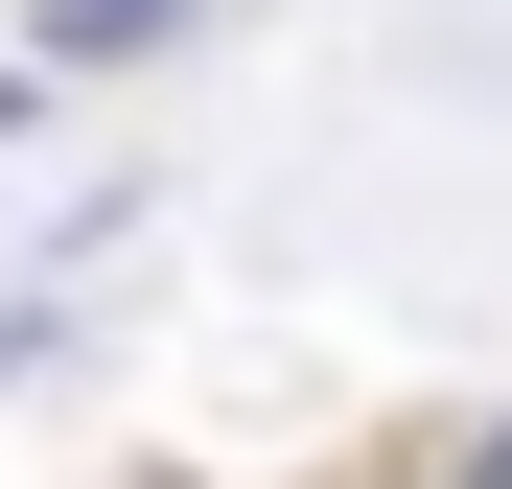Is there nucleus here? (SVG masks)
<instances>
[{
	"label": "nucleus",
	"mask_w": 512,
	"mask_h": 489,
	"mask_svg": "<svg viewBox=\"0 0 512 489\" xmlns=\"http://www.w3.org/2000/svg\"><path fill=\"white\" fill-rule=\"evenodd\" d=\"M163 24H187V0H47V47H70V70H117V47H163Z\"/></svg>",
	"instance_id": "obj_1"
}]
</instances>
